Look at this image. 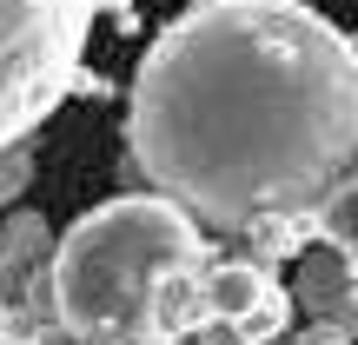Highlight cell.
Returning a JSON list of instances; mask_svg holds the SVG:
<instances>
[{
    "instance_id": "10",
    "label": "cell",
    "mask_w": 358,
    "mask_h": 345,
    "mask_svg": "<svg viewBox=\"0 0 358 345\" xmlns=\"http://www.w3.org/2000/svg\"><path fill=\"white\" fill-rule=\"evenodd\" d=\"M332 325H338V332H352V339H358V293L345 299V306H338V319H332Z\"/></svg>"
},
{
    "instance_id": "1",
    "label": "cell",
    "mask_w": 358,
    "mask_h": 345,
    "mask_svg": "<svg viewBox=\"0 0 358 345\" xmlns=\"http://www.w3.org/2000/svg\"><path fill=\"white\" fill-rule=\"evenodd\" d=\"M127 160L213 232L319 219L358 173V40L306 0H199L133 73Z\"/></svg>"
},
{
    "instance_id": "6",
    "label": "cell",
    "mask_w": 358,
    "mask_h": 345,
    "mask_svg": "<svg viewBox=\"0 0 358 345\" xmlns=\"http://www.w3.org/2000/svg\"><path fill=\"white\" fill-rule=\"evenodd\" d=\"M272 266H259V259H213L199 279V312L206 319H239V312H252L259 299L272 293Z\"/></svg>"
},
{
    "instance_id": "5",
    "label": "cell",
    "mask_w": 358,
    "mask_h": 345,
    "mask_svg": "<svg viewBox=\"0 0 358 345\" xmlns=\"http://www.w3.org/2000/svg\"><path fill=\"white\" fill-rule=\"evenodd\" d=\"M352 293H358V259L338 239L312 232V246L292 266V306L306 312V319H338V306H345Z\"/></svg>"
},
{
    "instance_id": "9",
    "label": "cell",
    "mask_w": 358,
    "mask_h": 345,
    "mask_svg": "<svg viewBox=\"0 0 358 345\" xmlns=\"http://www.w3.org/2000/svg\"><path fill=\"white\" fill-rule=\"evenodd\" d=\"M292 345H352V332H338L332 319H312V325H306V332H299Z\"/></svg>"
},
{
    "instance_id": "7",
    "label": "cell",
    "mask_w": 358,
    "mask_h": 345,
    "mask_svg": "<svg viewBox=\"0 0 358 345\" xmlns=\"http://www.w3.org/2000/svg\"><path fill=\"white\" fill-rule=\"evenodd\" d=\"M319 232H325V239H338V246L358 259V173H352V186H345V192H338V199L319 213Z\"/></svg>"
},
{
    "instance_id": "3",
    "label": "cell",
    "mask_w": 358,
    "mask_h": 345,
    "mask_svg": "<svg viewBox=\"0 0 358 345\" xmlns=\"http://www.w3.org/2000/svg\"><path fill=\"white\" fill-rule=\"evenodd\" d=\"M106 0H0V153L80 87L93 13Z\"/></svg>"
},
{
    "instance_id": "2",
    "label": "cell",
    "mask_w": 358,
    "mask_h": 345,
    "mask_svg": "<svg viewBox=\"0 0 358 345\" xmlns=\"http://www.w3.org/2000/svg\"><path fill=\"white\" fill-rule=\"evenodd\" d=\"M206 226L159 192H120L53 246V325L73 345H179L206 325Z\"/></svg>"
},
{
    "instance_id": "8",
    "label": "cell",
    "mask_w": 358,
    "mask_h": 345,
    "mask_svg": "<svg viewBox=\"0 0 358 345\" xmlns=\"http://www.w3.org/2000/svg\"><path fill=\"white\" fill-rule=\"evenodd\" d=\"M27 179H34V146H7V153H0V206H13L27 192Z\"/></svg>"
},
{
    "instance_id": "12",
    "label": "cell",
    "mask_w": 358,
    "mask_h": 345,
    "mask_svg": "<svg viewBox=\"0 0 358 345\" xmlns=\"http://www.w3.org/2000/svg\"><path fill=\"white\" fill-rule=\"evenodd\" d=\"M179 345H199V332H192V339H179Z\"/></svg>"
},
{
    "instance_id": "4",
    "label": "cell",
    "mask_w": 358,
    "mask_h": 345,
    "mask_svg": "<svg viewBox=\"0 0 358 345\" xmlns=\"http://www.w3.org/2000/svg\"><path fill=\"white\" fill-rule=\"evenodd\" d=\"M53 226L40 213H7L0 219V299L13 306L20 339L53 325Z\"/></svg>"
},
{
    "instance_id": "13",
    "label": "cell",
    "mask_w": 358,
    "mask_h": 345,
    "mask_svg": "<svg viewBox=\"0 0 358 345\" xmlns=\"http://www.w3.org/2000/svg\"><path fill=\"white\" fill-rule=\"evenodd\" d=\"M272 345H279V339H272Z\"/></svg>"
},
{
    "instance_id": "11",
    "label": "cell",
    "mask_w": 358,
    "mask_h": 345,
    "mask_svg": "<svg viewBox=\"0 0 358 345\" xmlns=\"http://www.w3.org/2000/svg\"><path fill=\"white\" fill-rule=\"evenodd\" d=\"M0 345H20V325H13V306L0 299Z\"/></svg>"
}]
</instances>
